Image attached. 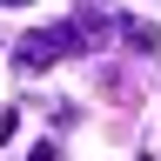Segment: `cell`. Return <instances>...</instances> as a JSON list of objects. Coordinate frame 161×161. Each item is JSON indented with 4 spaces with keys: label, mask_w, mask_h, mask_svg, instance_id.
Returning <instances> with one entry per match:
<instances>
[{
    "label": "cell",
    "mask_w": 161,
    "mask_h": 161,
    "mask_svg": "<svg viewBox=\"0 0 161 161\" xmlns=\"http://www.w3.org/2000/svg\"><path fill=\"white\" fill-rule=\"evenodd\" d=\"M27 161H60V154H54V148H34V154H27Z\"/></svg>",
    "instance_id": "obj_3"
},
{
    "label": "cell",
    "mask_w": 161,
    "mask_h": 161,
    "mask_svg": "<svg viewBox=\"0 0 161 161\" xmlns=\"http://www.w3.org/2000/svg\"><path fill=\"white\" fill-rule=\"evenodd\" d=\"M60 54H94L87 47V34H80V20H60V27H40V34H27L20 40V67H54Z\"/></svg>",
    "instance_id": "obj_1"
},
{
    "label": "cell",
    "mask_w": 161,
    "mask_h": 161,
    "mask_svg": "<svg viewBox=\"0 0 161 161\" xmlns=\"http://www.w3.org/2000/svg\"><path fill=\"white\" fill-rule=\"evenodd\" d=\"M0 7H27V0H0Z\"/></svg>",
    "instance_id": "obj_4"
},
{
    "label": "cell",
    "mask_w": 161,
    "mask_h": 161,
    "mask_svg": "<svg viewBox=\"0 0 161 161\" xmlns=\"http://www.w3.org/2000/svg\"><path fill=\"white\" fill-rule=\"evenodd\" d=\"M121 40H128V47H141V54H154V47H161V34L148 27V20H121Z\"/></svg>",
    "instance_id": "obj_2"
}]
</instances>
